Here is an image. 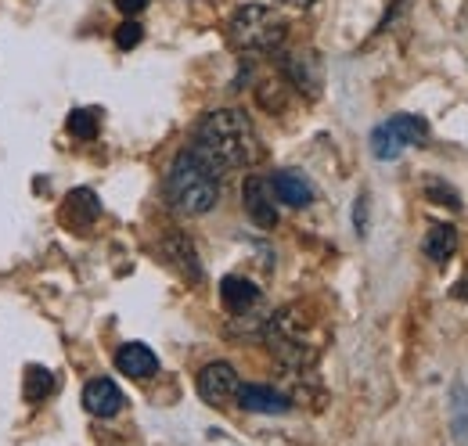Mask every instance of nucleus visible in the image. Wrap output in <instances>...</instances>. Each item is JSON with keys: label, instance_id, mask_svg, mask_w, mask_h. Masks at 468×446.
Returning a JSON list of instances; mask_svg holds the SVG:
<instances>
[{"label": "nucleus", "instance_id": "1", "mask_svg": "<svg viewBox=\"0 0 468 446\" xmlns=\"http://www.w3.org/2000/svg\"><path fill=\"white\" fill-rule=\"evenodd\" d=\"M191 152L224 176L228 169L252 166L260 159V137L252 119L241 109H217L198 122Z\"/></svg>", "mask_w": 468, "mask_h": 446}, {"label": "nucleus", "instance_id": "2", "mask_svg": "<svg viewBox=\"0 0 468 446\" xmlns=\"http://www.w3.org/2000/svg\"><path fill=\"white\" fill-rule=\"evenodd\" d=\"M166 198L176 213L202 217L220 202V173L206 166L191 148H184L166 173Z\"/></svg>", "mask_w": 468, "mask_h": 446}, {"label": "nucleus", "instance_id": "3", "mask_svg": "<svg viewBox=\"0 0 468 446\" xmlns=\"http://www.w3.org/2000/svg\"><path fill=\"white\" fill-rule=\"evenodd\" d=\"M228 37L238 51H278L289 37V22L271 4H245L231 15Z\"/></svg>", "mask_w": 468, "mask_h": 446}, {"label": "nucleus", "instance_id": "4", "mask_svg": "<svg viewBox=\"0 0 468 446\" xmlns=\"http://www.w3.org/2000/svg\"><path fill=\"white\" fill-rule=\"evenodd\" d=\"M263 334H267L271 353H274L285 367H292V371H303V367H310V364L317 360V345H314V338H310V321L303 317L299 306L278 310V313L267 321Z\"/></svg>", "mask_w": 468, "mask_h": 446}, {"label": "nucleus", "instance_id": "5", "mask_svg": "<svg viewBox=\"0 0 468 446\" xmlns=\"http://www.w3.org/2000/svg\"><path fill=\"white\" fill-rule=\"evenodd\" d=\"M238 389H241V378L231 364L217 360V364H206L198 371V396L209 403V407H231L238 403Z\"/></svg>", "mask_w": 468, "mask_h": 446}, {"label": "nucleus", "instance_id": "6", "mask_svg": "<svg viewBox=\"0 0 468 446\" xmlns=\"http://www.w3.org/2000/svg\"><path fill=\"white\" fill-rule=\"evenodd\" d=\"M241 202H245V213H249V220L256 223V227H263V230H274V227H278V206H274V187H271V180L249 176V180L241 184Z\"/></svg>", "mask_w": 468, "mask_h": 446}, {"label": "nucleus", "instance_id": "7", "mask_svg": "<svg viewBox=\"0 0 468 446\" xmlns=\"http://www.w3.org/2000/svg\"><path fill=\"white\" fill-rule=\"evenodd\" d=\"M163 256H166V263H170L184 281H191V284L202 281L198 252H195V245H191L184 234H166V238H163Z\"/></svg>", "mask_w": 468, "mask_h": 446}, {"label": "nucleus", "instance_id": "8", "mask_svg": "<svg viewBox=\"0 0 468 446\" xmlns=\"http://www.w3.org/2000/svg\"><path fill=\"white\" fill-rule=\"evenodd\" d=\"M282 69H285L289 83L299 87L303 94H310V98L321 94V61H317V55H310V51H303V55H285L282 58Z\"/></svg>", "mask_w": 468, "mask_h": 446}, {"label": "nucleus", "instance_id": "9", "mask_svg": "<svg viewBox=\"0 0 468 446\" xmlns=\"http://www.w3.org/2000/svg\"><path fill=\"white\" fill-rule=\"evenodd\" d=\"M116 367L126 375V378L144 382V378H152V375L159 371V356H155V353H152L144 342H126V345H119Z\"/></svg>", "mask_w": 468, "mask_h": 446}, {"label": "nucleus", "instance_id": "10", "mask_svg": "<svg viewBox=\"0 0 468 446\" xmlns=\"http://www.w3.org/2000/svg\"><path fill=\"white\" fill-rule=\"evenodd\" d=\"M98 217H101V202H98V195H94L90 187L69 191L65 209H61V220L69 223V227H76V230H90Z\"/></svg>", "mask_w": 468, "mask_h": 446}, {"label": "nucleus", "instance_id": "11", "mask_svg": "<svg viewBox=\"0 0 468 446\" xmlns=\"http://www.w3.org/2000/svg\"><path fill=\"white\" fill-rule=\"evenodd\" d=\"M122 392L112 378H94V382H87V389H83V407L94 414V418H116L119 410H122Z\"/></svg>", "mask_w": 468, "mask_h": 446}, {"label": "nucleus", "instance_id": "12", "mask_svg": "<svg viewBox=\"0 0 468 446\" xmlns=\"http://www.w3.org/2000/svg\"><path fill=\"white\" fill-rule=\"evenodd\" d=\"M271 187H274V198L285 202V206H292V209H303V206L314 202V187H310V180H306L303 173H295V169L274 173Z\"/></svg>", "mask_w": 468, "mask_h": 446}, {"label": "nucleus", "instance_id": "13", "mask_svg": "<svg viewBox=\"0 0 468 446\" xmlns=\"http://www.w3.org/2000/svg\"><path fill=\"white\" fill-rule=\"evenodd\" d=\"M238 403L252 414H285L292 407V399L285 392L271 389V386H241L238 389Z\"/></svg>", "mask_w": 468, "mask_h": 446}, {"label": "nucleus", "instance_id": "14", "mask_svg": "<svg viewBox=\"0 0 468 446\" xmlns=\"http://www.w3.org/2000/svg\"><path fill=\"white\" fill-rule=\"evenodd\" d=\"M220 299L234 317H249L252 306H260V288L245 278H224L220 281Z\"/></svg>", "mask_w": 468, "mask_h": 446}, {"label": "nucleus", "instance_id": "15", "mask_svg": "<svg viewBox=\"0 0 468 446\" xmlns=\"http://www.w3.org/2000/svg\"><path fill=\"white\" fill-rule=\"evenodd\" d=\"M458 249V230L447 227V223H432L425 230V241H421V252L432 260V263H447Z\"/></svg>", "mask_w": 468, "mask_h": 446}, {"label": "nucleus", "instance_id": "16", "mask_svg": "<svg viewBox=\"0 0 468 446\" xmlns=\"http://www.w3.org/2000/svg\"><path fill=\"white\" fill-rule=\"evenodd\" d=\"M386 126L393 130V137H397L404 148H421V144H429V122L418 119V115H393Z\"/></svg>", "mask_w": 468, "mask_h": 446}, {"label": "nucleus", "instance_id": "17", "mask_svg": "<svg viewBox=\"0 0 468 446\" xmlns=\"http://www.w3.org/2000/svg\"><path fill=\"white\" fill-rule=\"evenodd\" d=\"M451 429H454V443L468 446V389L462 382H454L451 389Z\"/></svg>", "mask_w": 468, "mask_h": 446}, {"label": "nucleus", "instance_id": "18", "mask_svg": "<svg viewBox=\"0 0 468 446\" xmlns=\"http://www.w3.org/2000/svg\"><path fill=\"white\" fill-rule=\"evenodd\" d=\"M51 389H55V375L48 367H29L26 371V399L29 403H40Z\"/></svg>", "mask_w": 468, "mask_h": 446}, {"label": "nucleus", "instance_id": "19", "mask_svg": "<svg viewBox=\"0 0 468 446\" xmlns=\"http://www.w3.org/2000/svg\"><path fill=\"white\" fill-rule=\"evenodd\" d=\"M371 152H375V159H382V163H389V159H397L400 152H404V144L393 137V130L382 122L375 133H371Z\"/></svg>", "mask_w": 468, "mask_h": 446}, {"label": "nucleus", "instance_id": "20", "mask_svg": "<svg viewBox=\"0 0 468 446\" xmlns=\"http://www.w3.org/2000/svg\"><path fill=\"white\" fill-rule=\"evenodd\" d=\"M69 133L72 137H80V141H94L98 137V112H90V109H76V112H69Z\"/></svg>", "mask_w": 468, "mask_h": 446}, {"label": "nucleus", "instance_id": "21", "mask_svg": "<svg viewBox=\"0 0 468 446\" xmlns=\"http://www.w3.org/2000/svg\"><path fill=\"white\" fill-rule=\"evenodd\" d=\"M141 37H144L141 22L126 18V22H122V26L116 29V48H119V51H130V48H137V44H141Z\"/></svg>", "mask_w": 468, "mask_h": 446}, {"label": "nucleus", "instance_id": "22", "mask_svg": "<svg viewBox=\"0 0 468 446\" xmlns=\"http://www.w3.org/2000/svg\"><path fill=\"white\" fill-rule=\"evenodd\" d=\"M425 195L429 198H436L440 206H447V209H462V195L458 191H451V187H443V184H429L425 187Z\"/></svg>", "mask_w": 468, "mask_h": 446}, {"label": "nucleus", "instance_id": "23", "mask_svg": "<svg viewBox=\"0 0 468 446\" xmlns=\"http://www.w3.org/2000/svg\"><path fill=\"white\" fill-rule=\"evenodd\" d=\"M353 223H356V234H367V195H360V198H356Z\"/></svg>", "mask_w": 468, "mask_h": 446}, {"label": "nucleus", "instance_id": "24", "mask_svg": "<svg viewBox=\"0 0 468 446\" xmlns=\"http://www.w3.org/2000/svg\"><path fill=\"white\" fill-rule=\"evenodd\" d=\"M116 7L126 15V18H133L137 11H144V7H148V0H116Z\"/></svg>", "mask_w": 468, "mask_h": 446}, {"label": "nucleus", "instance_id": "25", "mask_svg": "<svg viewBox=\"0 0 468 446\" xmlns=\"http://www.w3.org/2000/svg\"><path fill=\"white\" fill-rule=\"evenodd\" d=\"M454 299H468V278L462 284H454Z\"/></svg>", "mask_w": 468, "mask_h": 446}, {"label": "nucleus", "instance_id": "26", "mask_svg": "<svg viewBox=\"0 0 468 446\" xmlns=\"http://www.w3.org/2000/svg\"><path fill=\"white\" fill-rule=\"evenodd\" d=\"M282 4H292V7H310L314 0H282Z\"/></svg>", "mask_w": 468, "mask_h": 446}]
</instances>
